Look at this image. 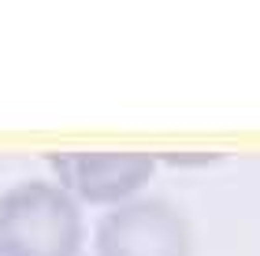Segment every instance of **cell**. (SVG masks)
Wrapping results in <instances>:
<instances>
[{"label": "cell", "mask_w": 260, "mask_h": 256, "mask_svg": "<svg viewBox=\"0 0 260 256\" xmlns=\"http://www.w3.org/2000/svg\"><path fill=\"white\" fill-rule=\"evenodd\" d=\"M97 256H190V223L164 197H138L115 204L97 223Z\"/></svg>", "instance_id": "2"}, {"label": "cell", "mask_w": 260, "mask_h": 256, "mask_svg": "<svg viewBox=\"0 0 260 256\" xmlns=\"http://www.w3.org/2000/svg\"><path fill=\"white\" fill-rule=\"evenodd\" d=\"M86 227L63 186L26 178L0 197V256H78Z\"/></svg>", "instance_id": "1"}, {"label": "cell", "mask_w": 260, "mask_h": 256, "mask_svg": "<svg viewBox=\"0 0 260 256\" xmlns=\"http://www.w3.org/2000/svg\"><path fill=\"white\" fill-rule=\"evenodd\" d=\"M149 153H52L49 167L60 186L86 204H123L152 178Z\"/></svg>", "instance_id": "3"}, {"label": "cell", "mask_w": 260, "mask_h": 256, "mask_svg": "<svg viewBox=\"0 0 260 256\" xmlns=\"http://www.w3.org/2000/svg\"><path fill=\"white\" fill-rule=\"evenodd\" d=\"M216 156H171V164H212Z\"/></svg>", "instance_id": "4"}]
</instances>
